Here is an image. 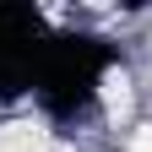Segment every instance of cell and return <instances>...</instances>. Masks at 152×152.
<instances>
[{"label":"cell","mask_w":152,"mask_h":152,"mask_svg":"<svg viewBox=\"0 0 152 152\" xmlns=\"http://www.w3.org/2000/svg\"><path fill=\"white\" fill-rule=\"evenodd\" d=\"M0 152H65L38 120H11L0 125Z\"/></svg>","instance_id":"6da1fadb"},{"label":"cell","mask_w":152,"mask_h":152,"mask_svg":"<svg viewBox=\"0 0 152 152\" xmlns=\"http://www.w3.org/2000/svg\"><path fill=\"white\" fill-rule=\"evenodd\" d=\"M103 98H109V114H125V103H130L125 76H109V82H103Z\"/></svg>","instance_id":"7a4b0ae2"},{"label":"cell","mask_w":152,"mask_h":152,"mask_svg":"<svg viewBox=\"0 0 152 152\" xmlns=\"http://www.w3.org/2000/svg\"><path fill=\"white\" fill-rule=\"evenodd\" d=\"M130 152H152V125H147V130H136V141H130Z\"/></svg>","instance_id":"3957f363"}]
</instances>
